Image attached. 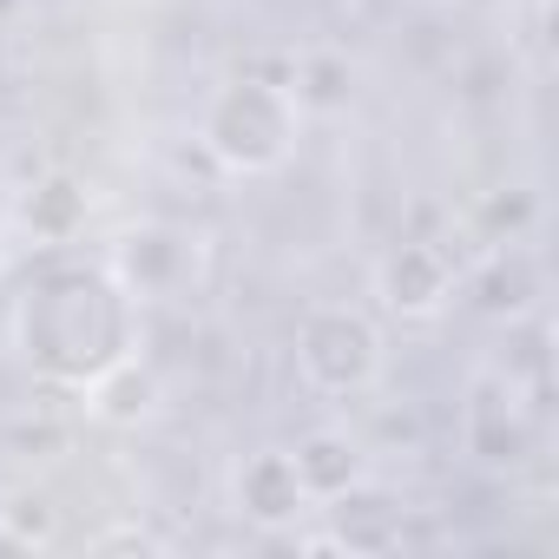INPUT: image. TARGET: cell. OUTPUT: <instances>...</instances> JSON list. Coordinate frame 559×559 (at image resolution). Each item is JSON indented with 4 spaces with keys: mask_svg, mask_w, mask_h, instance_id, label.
Wrapping results in <instances>:
<instances>
[{
    "mask_svg": "<svg viewBox=\"0 0 559 559\" xmlns=\"http://www.w3.org/2000/svg\"><path fill=\"white\" fill-rule=\"evenodd\" d=\"M21 349L53 382H93L132 356V290L112 270H47L21 297Z\"/></svg>",
    "mask_w": 559,
    "mask_h": 559,
    "instance_id": "6da1fadb",
    "label": "cell"
},
{
    "mask_svg": "<svg viewBox=\"0 0 559 559\" xmlns=\"http://www.w3.org/2000/svg\"><path fill=\"white\" fill-rule=\"evenodd\" d=\"M297 126H304V106H297L290 86L243 73V80H230V86L211 93L198 132H204V152H211L224 171H243V178H250V171H276V165L290 158Z\"/></svg>",
    "mask_w": 559,
    "mask_h": 559,
    "instance_id": "7a4b0ae2",
    "label": "cell"
},
{
    "mask_svg": "<svg viewBox=\"0 0 559 559\" xmlns=\"http://www.w3.org/2000/svg\"><path fill=\"white\" fill-rule=\"evenodd\" d=\"M297 376L317 395H369L382 382V330L349 304H317L297 323Z\"/></svg>",
    "mask_w": 559,
    "mask_h": 559,
    "instance_id": "3957f363",
    "label": "cell"
},
{
    "mask_svg": "<svg viewBox=\"0 0 559 559\" xmlns=\"http://www.w3.org/2000/svg\"><path fill=\"white\" fill-rule=\"evenodd\" d=\"M533 441H539V428H533V408H526L520 382L500 376V369H480L461 395V448L480 467H526Z\"/></svg>",
    "mask_w": 559,
    "mask_h": 559,
    "instance_id": "277c9868",
    "label": "cell"
},
{
    "mask_svg": "<svg viewBox=\"0 0 559 559\" xmlns=\"http://www.w3.org/2000/svg\"><path fill=\"white\" fill-rule=\"evenodd\" d=\"M454 284H461L454 257H448L441 243H421V237L395 243V250L376 263V297H382V310H389V317H408V323L441 317L448 297H454Z\"/></svg>",
    "mask_w": 559,
    "mask_h": 559,
    "instance_id": "5b68a950",
    "label": "cell"
},
{
    "mask_svg": "<svg viewBox=\"0 0 559 559\" xmlns=\"http://www.w3.org/2000/svg\"><path fill=\"white\" fill-rule=\"evenodd\" d=\"M230 507H237L250 526H263V533H284V526H297L317 500H310V487L297 480L290 448H257V454H243L237 474H230Z\"/></svg>",
    "mask_w": 559,
    "mask_h": 559,
    "instance_id": "8992f818",
    "label": "cell"
},
{
    "mask_svg": "<svg viewBox=\"0 0 559 559\" xmlns=\"http://www.w3.org/2000/svg\"><path fill=\"white\" fill-rule=\"evenodd\" d=\"M112 276L139 297H178L191 284V237L171 224H139L112 243Z\"/></svg>",
    "mask_w": 559,
    "mask_h": 559,
    "instance_id": "52a82bcc",
    "label": "cell"
},
{
    "mask_svg": "<svg viewBox=\"0 0 559 559\" xmlns=\"http://www.w3.org/2000/svg\"><path fill=\"white\" fill-rule=\"evenodd\" d=\"M323 513H330V546H349V552H389V546L402 539V507H395V493H382L369 474H362L356 487L330 493Z\"/></svg>",
    "mask_w": 559,
    "mask_h": 559,
    "instance_id": "ba28073f",
    "label": "cell"
},
{
    "mask_svg": "<svg viewBox=\"0 0 559 559\" xmlns=\"http://www.w3.org/2000/svg\"><path fill=\"white\" fill-rule=\"evenodd\" d=\"M290 461H297V480L310 487L317 507L369 474V454H362V441H356L349 428H310V435L290 448Z\"/></svg>",
    "mask_w": 559,
    "mask_h": 559,
    "instance_id": "9c48e42d",
    "label": "cell"
},
{
    "mask_svg": "<svg viewBox=\"0 0 559 559\" xmlns=\"http://www.w3.org/2000/svg\"><path fill=\"white\" fill-rule=\"evenodd\" d=\"M86 389V408L99 415V421H112V428H132V421H145L152 408H158V376H152V362H139V356H119V362H106L93 382H80Z\"/></svg>",
    "mask_w": 559,
    "mask_h": 559,
    "instance_id": "30bf717a",
    "label": "cell"
}]
</instances>
